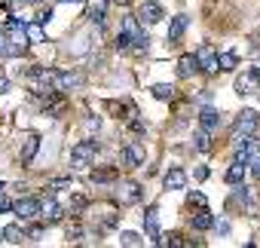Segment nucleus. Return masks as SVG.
Here are the masks:
<instances>
[{
    "instance_id": "9b49d317",
    "label": "nucleus",
    "mask_w": 260,
    "mask_h": 248,
    "mask_svg": "<svg viewBox=\"0 0 260 248\" xmlns=\"http://www.w3.org/2000/svg\"><path fill=\"white\" fill-rule=\"evenodd\" d=\"M187 28H190V16H175V19L169 22V34H166L169 46H175V43L187 34Z\"/></svg>"
},
{
    "instance_id": "f3484780",
    "label": "nucleus",
    "mask_w": 260,
    "mask_h": 248,
    "mask_svg": "<svg viewBox=\"0 0 260 248\" xmlns=\"http://www.w3.org/2000/svg\"><path fill=\"white\" fill-rule=\"evenodd\" d=\"M245 175H248V163H239V160H233V166L226 169V175H223V181L236 187V184H242V181H245Z\"/></svg>"
},
{
    "instance_id": "6e6552de",
    "label": "nucleus",
    "mask_w": 260,
    "mask_h": 248,
    "mask_svg": "<svg viewBox=\"0 0 260 248\" xmlns=\"http://www.w3.org/2000/svg\"><path fill=\"white\" fill-rule=\"evenodd\" d=\"M193 55H196V61H199V71H205V74H217V52H214L211 43H202Z\"/></svg>"
},
{
    "instance_id": "49530a36",
    "label": "nucleus",
    "mask_w": 260,
    "mask_h": 248,
    "mask_svg": "<svg viewBox=\"0 0 260 248\" xmlns=\"http://www.w3.org/2000/svg\"><path fill=\"white\" fill-rule=\"evenodd\" d=\"M254 71H257V80H260V65H257V68H254Z\"/></svg>"
},
{
    "instance_id": "4c0bfd02",
    "label": "nucleus",
    "mask_w": 260,
    "mask_h": 248,
    "mask_svg": "<svg viewBox=\"0 0 260 248\" xmlns=\"http://www.w3.org/2000/svg\"><path fill=\"white\" fill-rule=\"evenodd\" d=\"M7 211H13V199L0 193V214H7Z\"/></svg>"
},
{
    "instance_id": "473e14b6",
    "label": "nucleus",
    "mask_w": 260,
    "mask_h": 248,
    "mask_svg": "<svg viewBox=\"0 0 260 248\" xmlns=\"http://www.w3.org/2000/svg\"><path fill=\"white\" fill-rule=\"evenodd\" d=\"M116 49H119V52H128V49H132V37H128L125 31L116 34Z\"/></svg>"
},
{
    "instance_id": "f8f14e48",
    "label": "nucleus",
    "mask_w": 260,
    "mask_h": 248,
    "mask_svg": "<svg viewBox=\"0 0 260 248\" xmlns=\"http://www.w3.org/2000/svg\"><path fill=\"white\" fill-rule=\"evenodd\" d=\"M37 150H40V135H37V132H28V135L22 138V150H19V160L28 166V163L34 160V153H37Z\"/></svg>"
},
{
    "instance_id": "412c9836",
    "label": "nucleus",
    "mask_w": 260,
    "mask_h": 248,
    "mask_svg": "<svg viewBox=\"0 0 260 248\" xmlns=\"http://www.w3.org/2000/svg\"><path fill=\"white\" fill-rule=\"evenodd\" d=\"M25 40H28V43H43V40H46L43 25H40V22H25Z\"/></svg>"
},
{
    "instance_id": "c85d7f7f",
    "label": "nucleus",
    "mask_w": 260,
    "mask_h": 248,
    "mask_svg": "<svg viewBox=\"0 0 260 248\" xmlns=\"http://www.w3.org/2000/svg\"><path fill=\"white\" fill-rule=\"evenodd\" d=\"M89 22L101 31L104 28V4H98V7H92V13H89Z\"/></svg>"
},
{
    "instance_id": "423d86ee",
    "label": "nucleus",
    "mask_w": 260,
    "mask_h": 248,
    "mask_svg": "<svg viewBox=\"0 0 260 248\" xmlns=\"http://www.w3.org/2000/svg\"><path fill=\"white\" fill-rule=\"evenodd\" d=\"M40 224L43 227H55V224H61L64 221V205H58L55 199H46V202H40Z\"/></svg>"
},
{
    "instance_id": "a211bd4d",
    "label": "nucleus",
    "mask_w": 260,
    "mask_h": 248,
    "mask_svg": "<svg viewBox=\"0 0 260 248\" xmlns=\"http://www.w3.org/2000/svg\"><path fill=\"white\" fill-rule=\"evenodd\" d=\"M162 184H166V190H184V184H187V172H184V169H169L166 178H162Z\"/></svg>"
},
{
    "instance_id": "e433bc0d",
    "label": "nucleus",
    "mask_w": 260,
    "mask_h": 248,
    "mask_svg": "<svg viewBox=\"0 0 260 248\" xmlns=\"http://www.w3.org/2000/svg\"><path fill=\"white\" fill-rule=\"evenodd\" d=\"M86 208V199L83 196H71V214H80Z\"/></svg>"
},
{
    "instance_id": "a878e982",
    "label": "nucleus",
    "mask_w": 260,
    "mask_h": 248,
    "mask_svg": "<svg viewBox=\"0 0 260 248\" xmlns=\"http://www.w3.org/2000/svg\"><path fill=\"white\" fill-rule=\"evenodd\" d=\"M119 245L138 248V245H144V239H141V233H132V230H125V233H119Z\"/></svg>"
},
{
    "instance_id": "1a4fd4ad",
    "label": "nucleus",
    "mask_w": 260,
    "mask_h": 248,
    "mask_svg": "<svg viewBox=\"0 0 260 248\" xmlns=\"http://www.w3.org/2000/svg\"><path fill=\"white\" fill-rule=\"evenodd\" d=\"M236 92L239 95H257L260 92V80H257V71L254 68H248V71H242L236 77Z\"/></svg>"
},
{
    "instance_id": "ea45409f",
    "label": "nucleus",
    "mask_w": 260,
    "mask_h": 248,
    "mask_svg": "<svg viewBox=\"0 0 260 248\" xmlns=\"http://www.w3.org/2000/svg\"><path fill=\"white\" fill-rule=\"evenodd\" d=\"M214 230H217L220 236H230V224H226V221H220V224L214 221Z\"/></svg>"
},
{
    "instance_id": "5701e85b",
    "label": "nucleus",
    "mask_w": 260,
    "mask_h": 248,
    "mask_svg": "<svg viewBox=\"0 0 260 248\" xmlns=\"http://www.w3.org/2000/svg\"><path fill=\"white\" fill-rule=\"evenodd\" d=\"M193 147H196L199 153H208V150H211V132L196 129V132H193Z\"/></svg>"
},
{
    "instance_id": "37998d69",
    "label": "nucleus",
    "mask_w": 260,
    "mask_h": 248,
    "mask_svg": "<svg viewBox=\"0 0 260 248\" xmlns=\"http://www.w3.org/2000/svg\"><path fill=\"white\" fill-rule=\"evenodd\" d=\"M58 4H83V0H58Z\"/></svg>"
},
{
    "instance_id": "cd10ccee",
    "label": "nucleus",
    "mask_w": 260,
    "mask_h": 248,
    "mask_svg": "<svg viewBox=\"0 0 260 248\" xmlns=\"http://www.w3.org/2000/svg\"><path fill=\"white\" fill-rule=\"evenodd\" d=\"M132 49H135V52H147V49H150V37H147L144 31H138V34L132 37Z\"/></svg>"
},
{
    "instance_id": "0eeeda50",
    "label": "nucleus",
    "mask_w": 260,
    "mask_h": 248,
    "mask_svg": "<svg viewBox=\"0 0 260 248\" xmlns=\"http://www.w3.org/2000/svg\"><path fill=\"white\" fill-rule=\"evenodd\" d=\"M13 211L22 224H31L37 214H40V199H31V196H22L19 202H13Z\"/></svg>"
},
{
    "instance_id": "4468645a",
    "label": "nucleus",
    "mask_w": 260,
    "mask_h": 248,
    "mask_svg": "<svg viewBox=\"0 0 260 248\" xmlns=\"http://www.w3.org/2000/svg\"><path fill=\"white\" fill-rule=\"evenodd\" d=\"M138 22H141V25H144V22H147V25H159V22H162V7L156 4V0H153V4H144L141 13H138Z\"/></svg>"
},
{
    "instance_id": "dca6fc26",
    "label": "nucleus",
    "mask_w": 260,
    "mask_h": 248,
    "mask_svg": "<svg viewBox=\"0 0 260 248\" xmlns=\"http://www.w3.org/2000/svg\"><path fill=\"white\" fill-rule=\"evenodd\" d=\"M196 71H199V61H196V55H193V52H187V55H181V58H178V77H181V80L193 77Z\"/></svg>"
},
{
    "instance_id": "c03bdc74",
    "label": "nucleus",
    "mask_w": 260,
    "mask_h": 248,
    "mask_svg": "<svg viewBox=\"0 0 260 248\" xmlns=\"http://www.w3.org/2000/svg\"><path fill=\"white\" fill-rule=\"evenodd\" d=\"M116 4H119V7H128V4H132V0H116Z\"/></svg>"
},
{
    "instance_id": "a18cd8bd",
    "label": "nucleus",
    "mask_w": 260,
    "mask_h": 248,
    "mask_svg": "<svg viewBox=\"0 0 260 248\" xmlns=\"http://www.w3.org/2000/svg\"><path fill=\"white\" fill-rule=\"evenodd\" d=\"M25 4H43V0H25Z\"/></svg>"
},
{
    "instance_id": "f257e3e1",
    "label": "nucleus",
    "mask_w": 260,
    "mask_h": 248,
    "mask_svg": "<svg viewBox=\"0 0 260 248\" xmlns=\"http://www.w3.org/2000/svg\"><path fill=\"white\" fill-rule=\"evenodd\" d=\"M95 153H98V144L95 141H80V144H74V150H71V169H89L92 163H95Z\"/></svg>"
},
{
    "instance_id": "f03ea898",
    "label": "nucleus",
    "mask_w": 260,
    "mask_h": 248,
    "mask_svg": "<svg viewBox=\"0 0 260 248\" xmlns=\"http://www.w3.org/2000/svg\"><path fill=\"white\" fill-rule=\"evenodd\" d=\"M144 160H147V150H144V144H138V141H128V144L119 150V163H122V169H141Z\"/></svg>"
},
{
    "instance_id": "7c9ffc66",
    "label": "nucleus",
    "mask_w": 260,
    "mask_h": 248,
    "mask_svg": "<svg viewBox=\"0 0 260 248\" xmlns=\"http://www.w3.org/2000/svg\"><path fill=\"white\" fill-rule=\"evenodd\" d=\"M187 202L196 205V208H208V199H205V193H199V190H190V193H187Z\"/></svg>"
},
{
    "instance_id": "4be33fe9",
    "label": "nucleus",
    "mask_w": 260,
    "mask_h": 248,
    "mask_svg": "<svg viewBox=\"0 0 260 248\" xmlns=\"http://www.w3.org/2000/svg\"><path fill=\"white\" fill-rule=\"evenodd\" d=\"M214 227V214L208 211V208H199V214H193V230H211Z\"/></svg>"
},
{
    "instance_id": "ddd939ff",
    "label": "nucleus",
    "mask_w": 260,
    "mask_h": 248,
    "mask_svg": "<svg viewBox=\"0 0 260 248\" xmlns=\"http://www.w3.org/2000/svg\"><path fill=\"white\" fill-rule=\"evenodd\" d=\"M80 86H83V77L80 74H71V71L55 74V89L58 92H71V89H80Z\"/></svg>"
},
{
    "instance_id": "c756f323",
    "label": "nucleus",
    "mask_w": 260,
    "mask_h": 248,
    "mask_svg": "<svg viewBox=\"0 0 260 248\" xmlns=\"http://www.w3.org/2000/svg\"><path fill=\"white\" fill-rule=\"evenodd\" d=\"M156 245H172V248H178V245H184V242H181L178 233H159V236H156Z\"/></svg>"
},
{
    "instance_id": "b1692460",
    "label": "nucleus",
    "mask_w": 260,
    "mask_h": 248,
    "mask_svg": "<svg viewBox=\"0 0 260 248\" xmlns=\"http://www.w3.org/2000/svg\"><path fill=\"white\" fill-rule=\"evenodd\" d=\"M239 68V55L236 52H220L217 55V71H236Z\"/></svg>"
},
{
    "instance_id": "9d476101",
    "label": "nucleus",
    "mask_w": 260,
    "mask_h": 248,
    "mask_svg": "<svg viewBox=\"0 0 260 248\" xmlns=\"http://www.w3.org/2000/svg\"><path fill=\"white\" fill-rule=\"evenodd\" d=\"M220 110L217 107H211V104H205L202 107V113H199V129H205V132H217L220 129Z\"/></svg>"
},
{
    "instance_id": "7ed1b4c3",
    "label": "nucleus",
    "mask_w": 260,
    "mask_h": 248,
    "mask_svg": "<svg viewBox=\"0 0 260 248\" xmlns=\"http://www.w3.org/2000/svg\"><path fill=\"white\" fill-rule=\"evenodd\" d=\"M144 199V187L138 181H122L116 184V202L119 205H138Z\"/></svg>"
},
{
    "instance_id": "09e8293b",
    "label": "nucleus",
    "mask_w": 260,
    "mask_h": 248,
    "mask_svg": "<svg viewBox=\"0 0 260 248\" xmlns=\"http://www.w3.org/2000/svg\"><path fill=\"white\" fill-rule=\"evenodd\" d=\"M144 4H153V0H144Z\"/></svg>"
},
{
    "instance_id": "58836bf2",
    "label": "nucleus",
    "mask_w": 260,
    "mask_h": 248,
    "mask_svg": "<svg viewBox=\"0 0 260 248\" xmlns=\"http://www.w3.org/2000/svg\"><path fill=\"white\" fill-rule=\"evenodd\" d=\"M128 129H132L135 135H144V132H147V129H144V122H141V119H132V122H128Z\"/></svg>"
},
{
    "instance_id": "de8ad7c7",
    "label": "nucleus",
    "mask_w": 260,
    "mask_h": 248,
    "mask_svg": "<svg viewBox=\"0 0 260 248\" xmlns=\"http://www.w3.org/2000/svg\"><path fill=\"white\" fill-rule=\"evenodd\" d=\"M4 187H7V184H4V181H0V193H4Z\"/></svg>"
},
{
    "instance_id": "20e7f679",
    "label": "nucleus",
    "mask_w": 260,
    "mask_h": 248,
    "mask_svg": "<svg viewBox=\"0 0 260 248\" xmlns=\"http://www.w3.org/2000/svg\"><path fill=\"white\" fill-rule=\"evenodd\" d=\"M260 129V113L254 107H245L239 116H236V126H233V135H254Z\"/></svg>"
},
{
    "instance_id": "f704fd0d",
    "label": "nucleus",
    "mask_w": 260,
    "mask_h": 248,
    "mask_svg": "<svg viewBox=\"0 0 260 248\" xmlns=\"http://www.w3.org/2000/svg\"><path fill=\"white\" fill-rule=\"evenodd\" d=\"M248 169H251V175H254V178L260 181V150H257V153H254V157L248 160Z\"/></svg>"
},
{
    "instance_id": "2eb2a0df",
    "label": "nucleus",
    "mask_w": 260,
    "mask_h": 248,
    "mask_svg": "<svg viewBox=\"0 0 260 248\" xmlns=\"http://www.w3.org/2000/svg\"><path fill=\"white\" fill-rule=\"evenodd\" d=\"M141 218H144V233H147L150 239H156V236L162 233V230H159V211H156V205H150Z\"/></svg>"
},
{
    "instance_id": "6ab92c4d",
    "label": "nucleus",
    "mask_w": 260,
    "mask_h": 248,
    "mask_svg": "<svg viewBox=\"0 0 260 248\" xmlns=\"http://www.w3.org/2000/svg\"><path fill=\"white\" fill-rule=\"evenodd\" d=\"M116 175H119L116 166H110V169H92L89 172V181L92 184H107V181H116Z\"/></svg>"
},
{
    "instance_id": "393cba45",
    "label": "nucleus",
    "mask_w": 260,
    "mask_h": 248,
    "mask_svg": "<svg viewBox=\"0 0 260 248\" xmlns=\"http://www.w3.org/2000/svg\"><path fill=\"white\" fill-rule=\"evenodd\" d=\"M150 92H153V98H159V101H172V98H175V86H172V83H156Z\"/></svg>"
},
{
    "instance_id": "bb28decb",
    "label": "nucleus",
    "mask_w": 260,
    "mask_h": 248,
    "mask_svg": "<svg viewBox=\"0 0 260 248\" xmlns=\"http://www.w3.org/2000/svg\"><path fill=\"white\" fill-rule=\"evenodd\" d=\"M122 31H125L128 37H135V34H138V31H144V28H141L138 16H125V19H122Z\"/></svg>"
},
{
    "instance_id": "c9c22d12",
    "label": "nucleus",
    "mask_w": 260,
    "mask_h": 248,
    "mask_svg": "<svg viewBox=\"0 0 260 248\" xmlns=\"http://www.w3.org/2000/svg\"><path fill=\"white\" fill-rule=\"evenodd\" d=\"M34 22H40V25L52 22V7H43V10H37V19H34Z\"/></svg>"
},
{
    "instance_id": "72a5a7b5",
    "label": "nucleus",
    "mask_w": 260,
    "mask_h": 248,
    "mask_svg": "<svg viewBox=\"0 0 260 248\" xmlns=\"http://www.w3.org/2000/svg\"><path fill=\"white\" fill-rule=\"evenodd\" d=\"M40 236H43V224H34L25 230V239H31V242H40Z\"/></svg>"
},
{
    "instance_id": "a19ab883",
    "label": "nucleus",
    "mask_w": 260,
    "mask_h": 248,
    "mask_svg": "<svg viewBox=\"0 0 260 248\" xmlns=\"http://www.w3.org/2000/svg\"><path fill=\"white\" fill-rule=\"evenodd\" d=\"M98 126H101V119H98V116H89V119H86V129H89V132H92V129L98 132Z\"/></svg>"
},
{
    "instance_id": "79ce46f5",
    "label": "nucleus",
    "mask_w": 260,
    "mask_h": 248,
    "mask_svg": "<svg viewBox=\"0 0 260 248\" xmlns=\"http://www.w3.org/2000/svg\"><path fill=\"white\" fill-rule=\"evenodd\" d=\"M196 178H199V181H205V178H208V169H205V166H199V169H196Z\"/></svg>"
},
{
    "instance_id": "2f4dec72",
    "label": "nucleus",
    "mask_w": 260,
    "mask_h": 248,
    "mask_svg": "<svg viewBox=\"0 0 260 248\" xmlns=\"http://www.w3.org/2000/svg\"><path fill=\"white\" fill-rule=\"evenodd\" d=\"M64 236H68V242H80V239H83V224H80V221H74V224L68 227V233H64Z\"/></svg>"
},
{
    "instance_id": "39448f33",
    "label": "nucleus",
    "mask_w": 260,
    "mask_h": 248,
    "mask_svg": "<svg viewBox=\"0 0 260 248\" xmlns=\"http://www.w3.org/2000/svg\"><path fill=\"white\" fill-rule=\"evenodd\" d=\"M257 147H260V141H257L254 135H236V144H233V160L248 163V160L257 153Z\"/></svg>"
},
{
    "instance_id": "aec40b11",
    "label": "nucleus",
    "mask_w": 260,
    "mask_h": 248,
    "mask_svg": "<svg viewBox=\"0 0 260 248\" xmlns=\"http://www.w3.org/2000/svg\"><path fill=\"white\" fill-rule=\"evenodd\" d=\"M0 239H7V242H13V245H22V242H25V227L10 224V227L0 230Z\"/></svg>"
}]
</instances>
